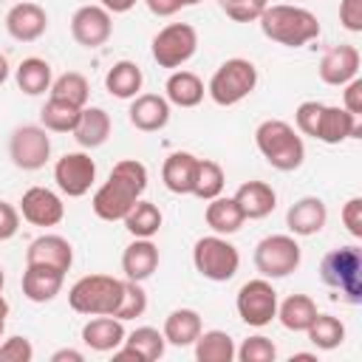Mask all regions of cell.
Wrapping results in <instances>:
<instances>
[{
	"label": "cell",
	"instance_id": "39",
	"mask_svg": "<svg viewBox=\"0 0 362 362\" xmlns=\"http://www.w3.org/2000/svg\"><path fill=\"white\" fill-rule=\"evenodd\" d=\"M48 90H51L54 99H62V102H68L74 107H85L88 96H90V85H88V79L79 71H65L62 76H57L51 82Z\"/></svg>",
	"mask_w": 362,
	"mask_h": 362
},
{
	"label": "cell",
	"instance_id": "18",
	"mask_svg": "<svg viewBox=\"0 0 362 362\" xmlns=\"http://www.w3.org/2000/svg\"><path fill=\"white\" fill-rule=\"evenodd\" d=\"M25 263L37 266H51L59 272H68L74 263V249L62 235H40L28 243L25 249Z\"/></svg>",
	"mask_w": 362,
	"mask_h": 362
},
{
	"label": "cell",
	"instance_id": "22",
	"mask_svg": "<svg viewBox=\"0 0 362 362\" xmlns=\"http://www.w3.org/2000/svg\"><path fill=\"white\" fill-rule=\"evenodd\" d=\"M62 283H65V272L51 269V266L25 263V272H23V294L31 303H51L59 294Z\"/></svg>",
	"mask_w": 362,
	"mask_h": 362
},
{
	"label": "cell",
	"instance_id": "34",
	"mask_svg": "<svg viewBox=\"0 0 362 362\" xmlns=\"http://www.w3.org/2000/svg\"><path fill=\"white\" fill-rule=\"evenodd\" d=\"M51 65L40 57H28L17 65V88L28 96H40L51 88Z\"/></svg>",
	"mask_w": 362,
	"mask_h": 362
},
{
	"label": "cell",
	"instance_id": "43",
	"mask_svg": "<svg viewBox=\"0 0 362 362\" xmlns=\"http://www.w3.org/2000/svg\"><path fill=\"white\" fill-rule=\"evenodd\" d=\"M322 102H300L297 110H294V122H297V130L303 136H317V124H320V113H322Z\"/></svg>",
	"mask_w": 362,
	"mask_h": 362
},
{
	"label": "cell",
	"instance_id": "5",
	"mask_svg": "<svg viewBox=\"0 0 362 362\" xmlns=\"http://www.w3.org/2000/svg\"><path fill=\"white\" fill-rule=\"evenodd\" d=\"M122 286L124 280L113 274H85L68 288V305L76 314H88V317L110 314L113 317L122 300Z\"/></svg>",
	"mask_w": 362,
	"mask_h": 362
},
{
	"label": "cell",
	"instance_id": "28",
	"mask_svg": "<svg viewBox=\"0 0 362 362\" xmlns=\"http://www.w3.org/2000/svg\"><path fill=\"white\" fill-rule=\"evenodd\" d=\"M110 136V116L102 107H82L79 110V122L74 127V139L82 147H102Z\"/></svg>",
	"mask_w": 362,
	"mask_h": 362
},
{
	"label": "cell",
	"instance_id": "44",
	"mask_svg": "<svg viewBox=\"0 0 362 362\" xmlns=\"http://www.w3.org/2000/svg\"><path fill=\"white\" fill-rule=\"evenodd\" d=\"M34 348L25 337H6L0 342V362H31Z\"/></svg>",
	"mask_w": 362,
	"mask_h": 362
},
{
	"label": "cell",
	"instance_id": "25",
	"mask_svg": "<svg viewBox=\"0 0 362 362\" xmlns=\"http://www.w3.org/2000/svg\"><path fill=\"white\" fill-rule=\"evenodd\" d=\"M82 342L99 354L116 351L124 342V325H122V320H116L110 314H96L93 320H88L82 325Z\"/></svg>",
	"mask_w": 362,
	"mask_h": 362
},
{
	"label": "cell",
	"instance_id": "24",
	"mask_svg": "<svg viewBox=\"0 0 362 362\" xmlns=\"http://www.w3.org/2000/svg\"><path fill=\"white\" fill-rule=\"evenodd\" d=\"M158 269V246L150 238H136L122 255V272L127 280L144 283Z\"/></svg>",
	"mask_w": 362,
	"mask_h": 362
},
{
	"label": "cell",
	"instance_id": "4",
	"mask_svg": "<svg viewBox=\"0 0 362 362\" xmlns=\"http://www.w3.org/2000/svg\"><path fill=\"white\" fill-rule=\"evenodd\" d=\"M320 277L328 288L339 291L337 297H342L345 303H362V252L356 246L331 249L320 263Z\"/></svg>",
	"mask_w": 362,
	"mask_h": 362
},
{
	"label": "cell",
	"instance_id": "40",
	"mask_svg": "<svg viewBox=\"0 0 362 362\" xmlns=\"http://www.w3.org/2000/svg\"><path fill=\"white\" fill-rule=\"evenodd\" d=\"M144 311H147V294H144L141 283H136V280H127V277H124L122 300H119V305H116L113 317L124 322V320H136V317H141Z\"/></svg>",
	"mask_w": 362,
	"mask_h": 362
},
{
	"label": "cell",
	"instance_id": "32",
	"mask_svg": "<svg viewBox=\"0 0 362 362\" xmlns=\"http://www.w3.org/2000/svg\"><path fill=\"white\" fill-rule=\"evenodd\" d=\"M317 317V303L308 294H291L277 305V320L286 331H305Z\"/></svg>",
	"mask_w": 362,
	"mask_h": 362
},
{
	"label": "cell",
	"instance_id": "53",
	"mask_svg": "<svg viewBox=\"0 0 362 362\" xmlns=\"http://www.w3.org/2000/svg\"><path fill=\"white\" fill-rule=\"evenodd\" d=\"M6 317H8V303H6V297L0 291V322H6Z\"/></svg>",
	"mask_w": 362,
	"mask_h": 362
},
{
	"label": "cell",
	"instance_id": "21",
	"mask_svg": "<svg viewBox=\"0 0 362 362\" xmlns=\"http://www.w3.org/2000/svg\"><path fill=\"white\" fill-rule=\"evenodd\" d=\"M127 116H130V124L136 130L156 133L170 122V102L158 93H139V96H133Z\"/></svg>",
	"mask_w": 362,
	"mask_h": 362
},
{
	"label": "cell",
	"instance_id": "41",
	"mask_svg": "<svg viewBox=\"0 0 362 362\" xmlns=\"http://www.w3.org/2000/svg\"><path fill=\"white\" fill-rule=\"evenodd\" d=\"M235 356H238L240 362H272V359L277 356V348H274V342H272L269 337L257 334V337L243 339V345L235 348Z\"/></svg>",
	"mask_w": 362,
	"mask_h": 362
},
{
	"label": "cell",
	"instance_id": "9",
	"mask_svg": "<svg viewBox=\"0 0 362 362\" xmlns=\"http://www.w3.org/2000/svg\"><path fill=\"white\" fill-rule=\"evenodd\" d=\"M198 51V34L189 23H170L153 37V59L161 68H181Z\"/></svg>",
	"mask_w": 362,
	"mask_h": 362
},
{
	"label": "cell",
	"instance_id": "26",
	"mask_svg": "<svg viewBox=\"0 0 362 362\" xmlns=\"http://www.w3.org/2000/svg\"><path fill=\"white\" fill-rule=\"evenodd\" d=\"M195 164L198 158L187 150H178V153H170L164 158V167H161V181L170 192L175 195H187L192 192V178H195Z\"/></svg>",
	"mask_w": 362,
	"mask_h": 362
},
{
	"label": "cell",
	"instance_id": "16",
	"mask_svg": "<svg viewBox=\"0 0 362 362\" xmlns=\"http://www.w3.org/2000/svg\"><path fill=\"white\" fill-rule=\"evenodd\" d=\"M48 28V14L37 3H17L6 14V31L20 40V42H34L45 34Z\"/></svg>",
	"mask_w": 362,
	"mask_h": 362
},
{
	"label": "cell",
	"instance_id": "17",
	"mask_svg": "<svg viewBox=\"0 0 362 362\" xmlns=\"http://www.w3.org/2000/svg\"><path fill=\"white\" fill-rule=\"evenodd\" d=\"M359 74V51L354 45H334L320 59V79L325 85H345Z\"/></svg>",
	"mask_w": 362,
	"mask_h": 362
},
{
	"label": "cell",
	"instance_id": "20",
	"mask_svg": "<svg viewBox=\"0 0 362 362\" xmlns=\"http://www.w3.org/2000/svg\"><path fill=\"white\" fill-rule=\"evenodd\" d=\"M362 127H359V116L348 113L345 107H334V105H325L322 113H320V124H317V141H325V144H339L345 139H359Z\"/></svg>",
	"mask_w": 362,
	"mask_h": 362
},
{
	"label": "cell",
	"instance_id": "2",
	"mask_svg": "<svg viewBox=\"0 0 362 362\" xmlns=\"http://www.w3.org/2000/svg\"><path fill=\"white\" fill-rule=\"evenodd\" d=\"M257 20H260V31L272 42H280L288 48H300L320 37V20L300 6H286V3L266 6Z\"/></svg>",
	"mask_w": 362,
	"mask_h": 362
},
{
	"label": "cell",
	"instance_id": "57",
	"mask_svg": "<svg viewBox=\"0 0 362 362\" xmlns=\"http://www.w3.org/2000/svg\"><path fill=\"white\" fill-rule=\"evenodd\" d=\"M195 3H201V0H187V6H195Z\"/></svg>",
	"mask_w": 362,
	"mask_h": 362
},
{
	"label": "cell",
	"instance_id": "27",
	"mask_svg": "<svg viewBox=\"0 0 362 362\" xmlns=\"http://www.w3.org/2000/svg\"><path fill=\"white\" fill-rule=\"evenodd\" d=\"M204 331V322H201V314L195 308H175L167 314L164 320V339L175 348H187L198 339V334Z\"/></svg>",
	"mask_w": 362,
	"mask_h": 362
},
{
	"label": "cell",
	"instance_id": "7",
	"mask_svg": "<svg viewBox=\"0 0 362 362\" xmlns=\"http://www.w3.org/2000/svg\"><path fill=\"white\" fill-rule=\"evenodd\" d=\"M192 263H195V272L201 277H206L212 283H226L238 274L240 255L223 235H206L195 243Z\"/></svg>",
	"mask_w": 362,
	"mask_h": 362
},
{
	"label": "cell",
	"instance_id": "38",
	"mask_svg": "<svg viewBox=\"0 0 362 362\" xmlns=\"http://www.w3.org/2000/svg\"><path fill=\"white\" fill-rule=\"evenodd\" d=\"M223 167L218 161L209 158H198L195 164V178H192V195H198L201 201H212L223 192Z\"/></svg>",
	"mask_w": 362,
	"mask_h": 362
},
{
	"label": "cell",
	"instance_id": "23",
	"mask_svg": "<svg viewBox=\"0 0 362 362\" xmlns=\"http://www.w3.org/2000/svg\"><path fill=\"white\" fill-rule=\"evenodd\" d=\"M232 198L238 201L243 218H249V221H260V218L272 215L277 206V192L266 181H246L238 187V192Z\"/></svg>",
	"mask_w": 362,
	"mask_h": 362
},
{
	"label": "cell",
	"instance_id": "33",
	"mask_svg": "<svg viewBox=\"0 0 362 362\" xmlns=\"http://www.w3.org/2000/svg\"><path fill=\"white\" fill-rule=\"evenodd\" d=\"M195 345V359L198 362H232L235 359V342L226 331H201Z\"/></svg>",
	"mask_w": 362,
	"mask_h": 362
},
{
	"label": "cell",
	"instance_id": "3",
	"mask_svg": "<svg viewBox=\"0 0 362 362\" xmlns=\"http://www.w3.org/2000/svg\"><path fill=\"white\" fill-rule=\"evenodd\" d=\"M255 144H257L260 156L280 173L297 170L305 158V144H303L300 133L283 119L260 122L257 130H255Z\"/></svg>",
	"mask_w": 362,
	"mask_h": 362
},
{
	"label": "cell",
	"instance_id": "54",
	"mask_svg": "<svg viewBox=\"0 0 362 362\" xmlns=\"http://www.w3.org/2000/svg\"><path fill=\"white\" fill-rule=\"evenodd\" d=\"M291 359H305V362H314V359H317V356H314V354H294V356H291Z\"/></svg>",
	"mask_w": 362,
	"mask_h": 362
},
{
	"label": "cell",
	"instance_id": "19",
	"mask_svg": "<svg viewBox=\"0 0 362 362\" xmlns=\"http://www.w3.org/2000/svg\"><path fill=\"white\" fill-rule=\"evenodd\" d=\"M328 221V209L322 204V198L317 195H305L300 201H294L286 212V226L291 229V235H300V238H308V235H317Z\"/></svg>",
	"mask_w": 362,
	"mask_h": 362
},
{
	"label": "cell",
	"instance_id": "42",
	"mask_svg": "<svg viewBox=\"0 0 362 362\" xmlns=\"http://www.w3.org/2000/svg\"><path fill=\"white\" fill-rule=\"evenodd\" d=\"M221 6H223V11H226L229 20H235V23H252V20H257L263 14L266 0H221Z\"/></svg>",
	"mask_w": 362,
	"mask_h": 362
},
{
	"label": "cell",
	"instance_id": "13",
	"mask_svg": "<svg viewBox=\"0 0 362 362\" xmlns=\"http://www.w3.org/2000/svg\"><path fill=\"white\" fill-rule=\"evenodd\" d=\"M113 34V23H110V11L102 6H82L74 11L71 17V37L85 45V48H99L110 40Z\"/></svg>",
	"mask_w": 362,
	"mask_h": 362
},
{
	"label": "cell",
	"instance_id": "10",
	"mask_svg": "<svg viewBox=\"0 0 362 362\" xmlns=\"http://www.w3.org/2000/svg\"><path fill=\"white\" fill-rule=\"evenodd\" d=\"M235 308L246 325L263 328L277 317V291L266 277L249 280L240 286V291L235 297Z\"/></svg>",
	"mask_w": 362,
	"mask_h": 362
},
{
	"label": "cell",
	"instance_id": "37",
	"mask_svg": "<svg viewBox=\"0 0 362 362\" xmlns=\"http://www.w3.org/2000/svg\"><path fill=\"white\" fill-rule=\"evenodd\" d=\"M79 110H82V107H74V105H68V102L51 96V99L42 105V110H40V122H42V127L51 130V133H74V127H76V122H79Z\"/></svg>",
	"mask_w": 362,
	"mask_h": 362
},
{
	"label": "cell",
	"instance_id": "48",
	"mask_svg": "<svg viewBox=\"0 0 362 362\" xmlns=\"http://www.w3.org/2000/svg\"><path fill=\"white\" fill-rule=\"evenodd\" d=\"M342 107L354 116H362V79L354 76L351 82H345V102Z\"/></svg>",
	"mask_w": 362,
	"mask_h": 362
},
{
	"label": "cell",
	"instance_id": "50",
	"mask_svg": "<svg viewBox=\"0 0 362 362\" xmlns=\"http://www.w3.org/2000/svg\"><path fill=\"white\" fill-rule=\"evenodd\" d=\"M136 6V0H102V8H107V11H113V14H124V11H130Z\"/></svg>",
	"mask_w": 362,
	"mask_h": 362
},
{
	"label": "cell",
	"instance_id": "12",
	"mask_svg": "<svg viewBox=\"0 0 362 362\" xmlns=\"http://www.w3.org/2000/svg\"><path fill=\"white\" fill-rule=\"evenodd\" d=\"M54 181L68 198H82L96 181V164L88 153H65L54 164Z\"/></svg>",
	"mask_w": 362,
	"mask_h": 362
},
{
	"label": "cell",
	"instance_id": "36",
	"mask_svg": "<svg viewBox=\"0 0 362 362\" xmlns=\"http://www.w3.org/2000/svg\"><path fill=\"white\" fill-rule=\"evenodd\" d=\"M305 334H308V339H311L320 351H334V348H339L342 339H345V325H342L339 317H334V314H320V311H317V317H314V322L305 328Z\"/></svg>",
	"mask_w": 362,
	"mask_h": 362
},
{
	"label": "cell",
	"instance_id": "47",
	"mask_svg": "<svg viewBox=\"0 0 362 362\" xmlns=\"http://www.w3.org/2000/svg\"><path fill=\"white\" fill-rule=\"evenodd\" d=\"M17 229H20V212H17L11 204L0 201V240L14 238Z\"/></svg>",
	"mask_w": 362,
	"mask_h": 362
},
{
	"label": "cell",
	"instance_id": "8",
	"mask_svg": "<svg viewBox=\"0 0 362 362\" xmlns=\"http://www.w3.org/2000/svg\"><path fill=\"white\" fill-rule=\"evenodd\" d=\"M303 260L300 243L294 240V235H269L255 246V269L266 277H288Z\"/></svg>",
	"mask_w": 362,
	"mask_h": 362
},
{
	"label": "cell",
	"instance_id": "11",
	"mask_svg": "<svg viewBox=\"0 0 362 362\" xmlns=\"http://www.w3.org/2000/svg\"><path fill=\"white\" fill-rule=\"evenodd\" d=\"M8 156L14 161V167L20 170H40L45 167L48 156H51V139L48 130L40 124H23L11 133L8 139Z\"/></svg>",
	"mask_w": 362,
	"mask_h": 362
},
{
	"label": "cell",
	"instance_id": "30",
	"mask_svg": "<svg viewBox=\"0 0 362 362\" xmlns=\"http://www.w3.org/2000/svg\"><path fill=\"white\" fill-rule=\"evenodd\" d=\"M164 90H167L164 99L170 105H178V107H195V105H201V99L206 93L201 76L192 74V71H173Z\"/></svg>",
	"mask_w": 362,
	"mask_h": 362
},
{
	"label": "cell",
	"instance_id": "52",
	"mask_svg": "<svg viewBox=\"0 0 362 362\" xmlns=\"http://www.w3.org/2000/svg\"><path fill=\"white\" fill-rule=\"evenodd\" d=\"M6 79H8V59L0 54V85H3Z\"/></svg>",
	"mask_w": 362,
	"mask_h": 362
},
{
	"label": "cell",
	"instance_id": "49",
	"mask_svg": "<svg viewBox=\"0 0 362 362\" xmlns=\"http://www.w3.org/2000/svg\"><path fill=\"white\" fill-rule=\"evenodd\" d=\"M144 3L156 17H173L175 11H181L187 6V0H144Z\"/></svg>",
	"mask_w": 362,
	"mask_h": 362
},
{
	"label": "cell",
	"instance_id": "29",
	"mask_svg": "<svg viewBox=\"0 0 362 362\" xmlns=\"http://www.w3.org/2000/svg\"><path fill=\"white\" fill-rule=\"evenodd\" d=\"M204 221H206V226H209L215 235H235V232L243 226L246 218H243V212H240V206H238L235 198L218 195V198H212V201L206 204Z\"/></svg>",
	"mask_w": 362,
	"mask_h": 362
},
{
	"label": "cell",
	"instance_id": "1",
	"mask_svg": "<svg viewBox=\"0 0 362 362\" xmlns=\"http://www.w3.org/2000/svg\"><path fill=\"white\" fill-rule=\"evenodd\" d=\"M144 189H147V167L136 158H124L110 170V178L93 192L90 206L102 221H122Z\"/></svg>",
	"mask_w": 362,
	"mask_h": 362
},
{
	"label": "cell",
	"instance_id": "45",
	"mask_svg": "<svg viewBox=\"0 0 362 362\" xmlns=\"http://www.w3.org/2000/svg\"><path fill=\"white\" fill-rule=\"evenodd\" d=\"M339 218H342L345 229H348L354 238H362V198H359V195L345 201V206H342Z\"/></svg>",
	"mask_w": 362,
	"mask_h": 362
},
{
	"label": "cell",
	"instance_id": "51",
	"mask_svg": "<svg viewBox=\"0 0 362 362\" xmlns=\"http://www.w3.org/2000/svg\"><path fill=\"white\" fill-rule=\"evenodd\" d=\"M85 356L79 354V351H74V348H62V351H57L54 356H51V362H82Z\"/></svg>",
	"mask_w": 362,
	"mask_h": 362
},
{
	"label": "cell",
	"instance_id": "56",
	"mask_svg": "<svg viewBox=\"0 0 362 362\" xmlns=\"http://www.w3.org/2000/svg\"><path fill=\"white\" fill-rule=\"evenodd\" d=\"M3 328H6V322H0V339H3Z\"/></svg>",
	"mask_w": 362,
	"mask_h": 362
},
{
	"label": "cell",
	"instance_id": "14",
	"mask_svg": "<svg viewBox=\"0 0 362 362\" xmlns=\"http://www.w3.org/2000/svg\"><path fill=\"white\" fill-rule=\"evenodd\" d=\"M20 212L34 226H57L65 218V204L57 192L45 187H31L20 198Z\"/></svg>",
	"mask_w": 362,
	"mask_h": 362
},
{
	"label": "cell",
	"instance_id": "15",
	"mask_svg": "<svg viewBox=\"0 0 362 362\" xmlns=\"http://www.w3.org/2000/svg\"><path fill=\"white\" fill-rule=\"evenodd\" d=\"M164 334L158 328H150V325H141L130 334H124V342L113 351V359H136V362H156L164 356Z\"/></svg>",
	"mask_w": 362,
	"mask_h": 362
},
{
	"label": "cell",
	"instance_id": "55",
	"mask_svg": "<svg viewBox=\"0 0 362 362\" xmlns=\"http://www.w3.org/2000/svg\"><path fill=\"white\" fill-rule=\"evenodd\" d=\"M3 283H6V274H3V266H0V291H3Z\"/></svg>",
	"mask_w": 362,
	"mask_h": 362
},
{
	"label": "cell",
	"instance_id": "35",
	"mask_svg": "<svg viewBox=\"0 0 362 362\" xmlns=\"http://www.w3.org/2000/svg\"><path fill=\"white\" fill-rule=\"evenodd\" d=\"M122 221H124V229H127L133 238H153V235L161 229V209H158L156 204L139 198Z\"/></svg>",
	"mask_w": 362,
	"mask_h": 362
},
{
	"label": "cell",
	"instance_id": "46",
	"mask_svg": "<svg viewBox=\"0 0 362 362\" xmlns=\"http://www.w3.org/2000/svg\"><path fill=\"white\" fill-rule=\"evenodd\" d=\"M339 23L342 28L359 34L362 31V0H339Z\"/></svg>",
	"mask_w": 362,
	"mask_h": 362
},
{
	"label": "cell",
	"instance_id": "31",
	"mask_svg": "<svg viewBox=\"0 0 362 362\" xmlns=\"http://www.w3.org/2000/svg\"><path fill=\"white\" fill-rule=\"evenodd\" d=\"M141 82H144V74H141V68H139L136 62H130V59L113 62V68H110L107 76H105V88H107V93L116 96V99H133V96H139Z\"/></svg>",
	"mask_w": 362,
	"mask_h": 362
},
{
	"label": "cell",
	"instance_id": "6",
	"mask_svg": "<svg viewBox=\"0 0 362 362\" xmlns=\"http://www.w3.org/2000/svg\"><path fill=\"white\" fill-rule=\"evenodd\" d=\"M257 85V68L255 62L243 59V57H232L226 59L209 79L206 85V93L215 105L221 107H232L238 102H243Z\"/></svg>",
	"mask_w": 362,
	"mask_h": 362
}]
</instances>
